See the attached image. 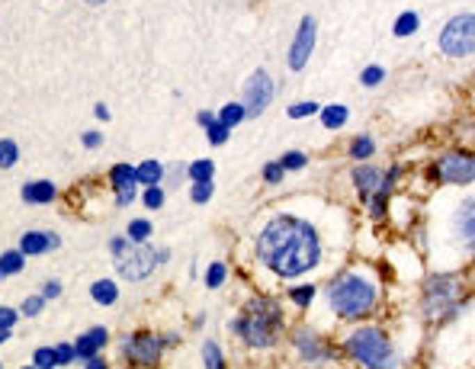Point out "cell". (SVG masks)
<instances>
[{"label":"cell","mask_w":475,"mask_h":369,"mask_svg":"<svg viewBox=\"0 0 475 369\" xmlns=\"http://www.w3.org/2000/svg\"><path fill=\"white\" fill-rule=\"evenodd\" d=\"M142 199L148 209H161V206H164V190H161V186H148Z\"/></svg>","instance_id":"cell-37"},{"label":"cell","mask_w":475,"mask_h":369,"mask_svg":"<svg viewBox=\"0 0 475 369\" xmlns=\"http://www.w3.org/2000/svg\"><path fill=\"white\" fill-rule=\"evenodd\" d=\"M135 177H138V183H145V186H158V180L164 177V167H161L158 161H142V164L135 167Z\"/></svg>","instance_id":"cell-22"},{"label":"cell","mask_w":475,"mask_h":369,"mask_svg":"<svg viewBox=\"0 0 475 369\" xmlns=\"http://www.w3.org/2000/svg\"><path fill=\"white\" fill-rule=\"evenodd\" d=\"M225 277H228L225 263H212V267H209V273H206V286H209V289H218V286L225 283Z\"/></svg>","instance_id":"cell-34"},{"label":"cell","mask_w":475,"mask_h":369,"mask_svg":"<svg viewBox=\"0 0 475 369\" xmlns=\"http://www.w3.org/2000/svg\"><path fill=\"white\" fill-rule=\"evenodd\" d=\"M376 154V142L369 138V135H360V138H353V145H351V158L353 161H360V164H367L369 158Z\"/></svg>","instance_id":"cell-24"},{"label":"cell","mask_w":475,"mask_h":369,"mask_svg":"<svg viewBox=\"0 0 475 369\" xmlns=\"http://www.w3.org/2000/svg\"><path fill=\"white\" fill-rule=\"evenodd\" d=\"M148 235H151V222H148V218H135L132 225H129V241L145 244V241H148Z\"/></svg>","instance_id":"cell-29"},{"label":"cell","mask_w":475,"mask_h":369,"mask_svg":"<svg viewBox=\"0 0 475 369\" xmlns=\"http://www.w3.org/2000/svg\"><path fill=\"white\" fill-rule=\"evenodd\" d=\"M315 39H318V23L315 17H302L299 29H296V39L289 45V71H302V67L309 65L312 51H315Z\"/></svg>","instance_id":"cell-10"},{"label":"cell","mask_w":475,"mask_h":369,"mask_svg":"<svg viewBox=\"0 0 475 369\" xmlns=\"http://www.w3.org/2000/svg\"><path fill=\"white\" fill-rule=\"evenodd\" d=\"M186 174H190L193 183H209V180H212V174H216V164H212L209 158L193 161L190 167H186Z\"/></svg>","instance_id":"cell-26"},{"label":"cell","mask_w":475,"mask_h":369,"mask_svg":"<svg viewBox=\"0 0 475 369\" xmlns=\"http://www.w3.org/2000/svg\"><path fill=\"white\" fill-rule=\"evenodd\" d=\"M244 119H248V113H244L241 103H225V106L218 109V122L228 129H234L238 122H244Z\"/></svg>","instance_id":"cell-25"},{"label":"cell","mask_w":475,"mask_h":369,"mask_svg":"<svg viewBox=\"0 0 475 369\" xmlns=\"http://www.w3.org/2000/svg\"><path fill=\"white\" fill-rule=\"evenodd\" d=\"M434 174L440 177L443 183H453V186L475 183V154H469V151L443 154V158L434 164Z\"/></svg>","instance_id":"cell-7"},{"label":"cell","mask_w":475,"mask_h":369,"mask_svg":"<svg viewBox=\"0 0 475 369\" xmlns=\"http://www.w3.org/2000/svg\"><path fill=\"white\" fill-rule=\"evenodd\" d=\"M61 244L58 235H51V231H29V235H23V241H19V251L23 254H49L55 251Z\"/></svg>","instance_id":"cell-16"},{"label":"cell","mask_w":475,"mask_h":369,"mask_svg":"<svg viewBox=\"0 0 475 369\" xmlns=\"http://www.w3.org/2000/svg\"><path fill=\"white\" fill-rule=\"evenodd\" d=\"M167 261H170V251L164 247V251H158V263H167Z\"/></svg>","instance_id":"cell-49"},{"label":"cell","mask_w":475,"mask_h":369,"mask_svg":"<svg viewBox=\"0 0 475 369\" xmlns=\"http://www.w3.org/2000/svg\"><path fill=\"white\" fill-rule=\"evenodd\" d=\"M19 158V148L17 142H10V138H0V167H13Z\"/></svg>","instance_id":"cell-28"},{"label":"cell","mask_w":475,"mask_h":369,"mask_svg":"<svg viewBox=\"0 0 475 369\" xmlns=\"http://www.w3.org/2000/svg\"><path fill=\"white\" fill-rule=\"evenodd\" d=\"M379 302V289L369 277L357 273V270H347V273H337L328 286V305L337 318L353 321V318H367L369 311Z\"/></svg>","instance_id":"cell-2"},{"label":"cell","mask_w":475,"mask_h":369,"mask_svg":"<svg viewBox=\"0 0 475 369\" xmlns=\"http://www.w3.org/2000/svg\"><path fill=\"white\" fill-rule=\"evenodd\" d=\"M196 119H200V126H202V129H209V126H216V122H218L216 113H200Z\"/></svg>","instance_id":"cell-45"},{"label":"cell","mask_w":475,"mask_h":369,"mask_svg":"<svg viewBox=\"0 0 475 369\" xmlns=\"http://www.w3.org/2000/svg\"><path fill=\"white\" fill-rule=\"evenodd\" d=\"M315 113H321V109H318V103H312V100L292 103V106L286 109V116L289 119H309V116H315Z\"/></svg>","instance_id":"cell-30"},{"label":"cell","mask_w":475,"mask_h":369,"mask_svg":"<svg viewBox=\"0 0 475 369\" xmlns=\"http://www.w3.org/2000/svg\"><path fill=\"white\" fill-rule=\"evenodd\" d=\"M58 293H61V286L55 283V279H51V283H45V295H49V299H51V295H58Z\"/></svg>","instance_id":"cell-46"},{"label":"cell","mask_w":475,"mask_h":369,"mask_svg":"<svg viewBox=\"0 0 475 369\" xmlns=\"http://www.w3.org/2000/svg\"><path fill=\"white\" fill-rule=\"evenodd\" d=\"M257 257L276 277H302L321 263V238L315 225L296 215L270 218L257 238Z\"/></svg>","instance_id":"cell-1"},{"label":"cell","mask_w":475,"mask_h":369,"mask_svg":"<svg viewBox=\"0 0 475 369\" xmlns=\"http://www.w3.org/2000/svg\"><path fill=\"white\" fill-rule=\"evenodd\" d=\"M93 113H97V119H109V109H106V103H97V109H93Z\"/></svg>","instance_id":"cell-48"},{"label":"cell","mask_w":475,"mask_h":369,"mask_svg":"<svg viewBox=\"0 0 475 369\" xmlns=\"http://www.w3.org/2000/svg\"><path fill=\"white\" fill-rule=\"evenodd\" d=\"M417 26H421V17H417L414 10H405V13H398V19H395L392 33L398 35V39H408V35L417 33Z\"/></svg>","instance_id":"cell-20"},{"label":"cell","mask_w":475,"mask_h":369,"mask_svg":"<svg viewBox=\"0 0 475 369\" xmlns=\"http://www.w3.org/2000/svg\"><path fill=\"white\" fill-rule=\"evenodd\" d=\"M81 142L87 145V148H100V145H103V135L100 132H83Z\"/></svg>","instance_id":"cell-44"},{"label":"cell","mask_w":475,"mask_h":369,"mask_svg":"<svg viewBox=\"0 0 475 369\" xmlns=\"http://www.w3.org/2000/svg\"><path fill=\"white\" fill-rule=\"evenodd\" d=\"M209 196H212V180H209V183H193V190H190L193 202H209Z\"/></svg>","instance_id":"cell-39"},{"label":"cell","mask_w":475,"mask_h":369,"mask_svg":"<svg viewBox=\"0 0 475 369\" xmlns=\"http://www.w3.org/2000/svg\"><path fill=\"white\" fill-rule=\"evenodd\" d=\"M296 347H299V353L309 363H321V360H328V356H331V350H328L325 341H321L315 331H305V327L296 334Z\"/></svg>","instance_id":"cell-14"},{"label":"cell","mask_w":475,"mask_h":369,"mask_svg":"<svg viewBox=\"0 0 475 369\" xmlns=\"http://www.w3.org/2000/svg\"><path fill=\"white\" fill-rule=\"evenodd\" d=\"M234 331L244 337V344L257 347V350L273 347L280 331H283V311H280V302L270 299V295H260V299L248 302V309H244V315L238 318Z\"/></svg>","instance_id":"cell-3"},{"label":"cell","mask_w":475,"mask_h":369,"mask_svg":"<svg viewBox=\"0 0 475 369\" xmlns=\"http://www.w3.org/2000/svg\"><path fill=\"white\" fill-rule=\"evenodd\" d=\"M462 279L456 273H437L424 283V299H421V309H424L427 318H453L462 302Z\"/></svg>","instance_id":"cell-5"},{"label":"cell","mask_w":475,"mask_h":369,"mask_svg":"<svg viewBox=\"0 0 475 369\" xmlns=\"http://www.w3.org/2000/svg\"><path fill=\"white\" fill-rule=\"evenodd\" d=\"M164 337H154V334H135L129 344H125V356L138 366H158L161 353H164Z\"/></svg>","instance_id":"cell-11"},{"label":"cell","mask_w":475,"mask_h":369,"mask_svg":"<svg viewBox=\"0 0 475 369\" xmlns=\"http://www.w3.org/2000/svg\"><path fill=\"white\" fill-rule=\"evenodd\" d=\"M315 293H318L315 286H292V289H289V299L299 305V309H305V305H312Z\"/></svg>","instance_id":"cell-31"},{"label":"cell","mask_w":475,"mask_h":369,"mask_svg":"<svg viewBox=\"0 0 475 369\" xmlns=\"http://www.w3.org/2000/svg\"><path fill=\"white\" fill-rule=\"evenodd\" d=\"M106 327H93V331H87V334L77 341V356H83V360H90V356H97V350H100L103 344H106Z\"/></svg>","instance_id":"cell-17"},{"label":"cell","mask_w":475,"mask_h":369,"mask_svg":"<svg viewBox=\"0 0 475 369\" xmlns=\"http://www.w3.org/2000/svg\"><path fill=\"white\" fill-rule=\"evenodd\" d=\"M29 369H33V366H29Z\"/></svg>","instance_id":"cell-52"},{"label":"cell","mask_w":475,"mask_h":369,"mask_svg":"<svg viewBox=\"0 0 475 369\" xmlns=\"http://www.w3.org/2000/svg\"><path fill=\"white\" fill-rule=\"evenodd\" d=\"M90 295L100 305H113L119 299V289H116V283H113V279H97V283L90 286Z\"/></svg>","instance_id":"cell-21"},{"label":"cell","mask_w":475,"mask_h":369,"mask_svg":"<svg viewBox=\"0 0 475 369\" xmlns=\"http://www.w3.org/2000/svg\"><path fill=\"white\" fill-rule=\"evenodd\" d=\"M347 353L360 363L363 369H395L398 366V353H395L392 341L379 331V327H357L347 337Z\"/></svg>","instance_id":"cell-4"},{"label":"cell","mask_w":475,"mask_h":369,"mask_svg":"<svg viewBox=\"0 0 475 369\" xmlns=\"http://www.w3.org/2000/svg\"><path fill=\"white\" fill-rule=\"evenodd\" d=\"M280 164H283V170H302L305 164H309V154L305 151H286L283 158H280Z\"/></svg>","instance_id":"cell-32"},{"label":"cell","mask_w":475,"mask_h":369,"mask_svg":"<svg viewBox=\"0 0 475 369\" xmlns=\"http://www.w3.org/2000/svg\"><path fill=\"white\" fill-rule=\"evenodd\" d=\"M55 356H58V363H71V360H77V347L74 344H61L58 350H55Z\"/></svg>","instance_id":"cell-42"},{"label":"cell","mask_w":475,"mask_h":369,"mask_svg":"<svg viewBox=\"0 0 475 369\" xmlns=\"http://www.w3.org/2000/svg\"><path fill=\"white\" fill-rule=\"evenodd\" d=\"M228 132H232V129L222 126V122H216V126H209V129H206L209 145H216V148H218V145H225V142H228Z\"/></svg>","instance_id":"cell-36"},{"label":"cell","mask_w":475,"mask_h":369,"mask_svg":"<svg viewBox=\"0 0 475 369\" xmlns=\"http://www.w3.org/2000/svg\"><path fill=\"white\" fill-rule=\"evenodd\" d=\"M202 363H206V369H225V356H222L216 341H206V344H202Z\"/></svg>","instance_id":"cell-27"},{"label":"cell","mask_w":475,"mask_h":369,"mask_svg":"<svg viewBox=\"0 0 475 369\" xmlns=\"http://www.w3.org/2000/svg\"><path fill=\"white\" fill-rule=\"evenodd\" d=\"M270 100H273V77L260 67V71H254V74L244 81V113H248V119L260 116L264 109L270 106Z\"/></svg>","instance_id":"cell-8"},{"label":"cell","mask_w":475,"mask_h":369,"mask_svg":"<svg viewBox=\"0 0 475 369\" xmlns=\"http://www.w3.org/2000/svg\"><path fill=\"white\" fill-rule=\"evenodd\" d=\"M87 3H106V0H87Z\"/></svg>","instance_id":"cell-51"},{"label":"cell","mask_w":475,"mask_h":369,"mask_svg":"<svg viewBox=\"0 0 475 369\" xmlns=\"http://www.w3.org/2000/svg\"><path fill=\"white\" fill-rule=\"evenodd\" d=\"M119 261V273H122L125 279H145L151 277V270L158 267V251H151L148 244H129V251L122 254V257H116Z\"/></svg>","instance_id":"cell-9"},{"label":"cell","mask_w":475,"mask_h":369,"mask_svg":"<svg viewBox=\"0 0 475 369\" xmlns=\"http://www.w3.org/2000/svg\"><path fill=\"white\" fill-rule=\"evenodd\" d=\"M347 119H351V109L341 106V103L321 106V126L325 129H341V126H347Z\"/></svg>","instance_id":"cell-18"},{"label":"cell","mask_w":475,"mask_h":369,"mask_svg":"<svg viewBox=\"0 0 475 369\" xmlns=\"http://www.w3.org/2000/svg\"><path fill=\"white\" fill-rule=\"evenodd\" d=\"M453 218H456V222H453V228H456L459 241H462V244L469 247V251L475 254V196H472V199L462 202Z\"/></svg>","instance_id":"cell-13"},{"label":"cell","mask_w":475,"mask_h":369,"mask_svg":"<svg viewBox=\"0 0 475 369\" xmlns=\"http://www.w3.org/2000/svg\"><path fill=\"white\" fill-rule=\"evenodd\" d=\"M129 238H113V241H109V251H113V257H122L125 251H129Z\"/></svg>","instance_id":"cell-43"},{"label":"cell","mask_w":475,"mask_h":369,"mask_svg":"<svg viewBox=\"0 0 475 369\" xmlns=\"http://www.w3.org/2000/svg\"><path fill=\"white\" fill-rule=\"evenodd\" d=\"M33 360H35V369H55L58 366V356H55V350H49V347H39Z\"/></svg>","instance_id":"cell-35"},{"label":"cell","mask_w":475,"mask_h":369,"mask_svg":"<svg viewBox=\"0 0 475 369\" xmlns=\"http://www.w3.org/2000/svg\"><path fill=\"white\" fill-rule=\"evenodd\" d=\"M42 305H45V299H42V295H29V299L23 302V309H19V311H23V315H39Z\"/></svg>","instance_id":"cell-41"},{"label":"cell","mask_w":475,"mask_h":369,"mask_svg":"<svg viewBox=\"0 0 475 369\" xmlns=\"http://www.w3.org/2000/svg\"><path fill=\"white\" fill-rule=\"evenodd\" d=\"M19 311L17 309H0V331H10V327L17 325Z\"/></svg>","instance_id":"cell-40"},{"label":"cell","mask_w":475,"mask_h":369,"mask_svg":"<svg viewBox=\"0 0 475 369\" xmlns=\"http://www.w3.org/2000/svg\"><path fill=\"white\" fill-rule=\"evenodd\" d=\"M383 81H385V71L379 65L363 67V74H360V84L363 87H376V84H383Z\"/></svg>","instance_id":"cell-33"},{"label":"cell","mask_w":475,"mask_h":369,"mask_svg":"<svg viewBox=\"0 0 475 369\" xmlns=\"http://www.w3.org/2000/svg\"><path fill=\"white\" fill-rule=\"evenodd\" d=\"M351 180H353V186L360 190V196H363V199H369V196H376L379 190H383L385 174L379 167H373V164H360V167L351 170Z\"/></svg>","instance_id":"cell-12"},{"label":"cell","mask_w":475,"mask_h":369,"mask_svg":"<svg viewBox=\"0 0 475 369\" xmlns=\"http://www.w3.org/2000/svg\"><path fill=\"white\" fill-rule=\"evenodd\" d=\"M10 337V331H0V344H3V341H7Z\"/></svg>","instance_id":"cell-50"},{"label":"cell","mask_w":475,"mask_h":369,"mask_svg":"<svg viewBox=\"0 0 475 369\" xmlns=\"http://www.w3.org/2000/svg\"><path fill=\"white\" fill-rule=\"evenodd\" d=\"M135 183H138V177H135L132 164H116L113 167V186L119 193V206H129L135 199Z\"/></svg>","instance_id":"cell-15"},{"label":"cell","mask_w":475,"mask_h":369,"mask_svg":"<svg viewBox=\"0 0 475 369\" xmlns=\"http://www.w3.org/2000/svg\"><path fill=\"white\" fill-rule=\"evenodd\" d=\"M23 251H7V254H0V279H7L13 277V273H19L23 270Z\"/></svg>","instance_id":"cell-23"},{"label":"cell","mask_w":475,"mask_h":369,"mask_svg":"<svg viewBox=\"0 0 475 369\" xmlns=\"http://www.w3.org/2000/svg\"><path fill=\"white\" fill-rule=\"evenodd\" d=\"M23 199L26 202H51V199H55V183H49V180L26 183L23 186Z\"/></svg>","instance_id":"cell-19"},{"label":"cell","mask_w":475,"mask_h":369,"mask_svg":"<svg viewBox=\"0 0 475 369\" xmlns=\"http://www.w3.org/2000/svg\"><path fill=\"white\" fill-rule=\"evenodd\" d=\"M87 369H106V363H103L100 356H90V360H87Z\"/></svg>","instance_id":"cell-47"},{"label":"cell","mask_w":475,"mask_h":369,"mask_svg":"<svg viewBox=\"0 0 475 369\" xmlns=\"http://www.w3.org/2000/svg\"><path fill=\"white\" fill-rule=\"evenodd\" d=\"M440 51L450 58H466L475 51V13H459L440 29Z\"/></svg>","instance_id":"cell-6"},{"label":"cell","mask_w":475,"mask_h":369,"mask_svg":"<svg viewBox=\"0 0 475 369\" xmlns=\"http://www.w3.org/2000/svg\"><path fill=\"white\" fill-rule=\"evenodd\" d=\"M283 164H280V161H270L267 167H264V180H267V183H280V180H283Z\"/></svg>","instance_id":"cell-38"}]
</instances>
